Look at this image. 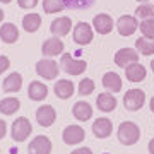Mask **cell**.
Wrapping results in <instances>:
<instances>
[{"label": "cell", "instance_id": "cell-1", "mask_svg": "<svg viewBox=\"0 0 154 154\" xmlns=\"http://www.w3.org/2000/svg\"><path fill=\"white\" fill-rule=\"evenodd\" d=\"M118 140H120L123 146H134V144L139 142V139H140V128L137 127V123H134V122H123L120 123L118 127Z\"/></svg>", "mask_w": 154, "mask_h": 154}, {"label": "cell", "instance_id": "cell-2", "mask_svg": "<svg viewBox=\"0 0 154 154\" xmlns=\"http://www.w3.org/2000/svg\"><path fill=\"white\" fill-rule=\"evenodd\" d=\"M86 69H88L86 60L74 58L70 53H62L60 70H63L65 74H69V75H81L82 72H86Z\"/></svg>", "mask_w": 154, "mask_h": 154}, {"label": "cell", "instance_id": "cell-3", "mask_svg": "<svg viewBox=\"0 0 154 154\" xmlns=\"http://www.w3.org/2000/svg\"><path fill=\"white\" fill-rule=\"evenodd\" d=\"M31 132H33V125H31V122H29L26 116H19V118L12 123L11 135L16 142H24V140L31 135Z\"/></svg>", "mask_w": 154, "mask_h": 154}, {"label": "cell", "instance_id": "cell-4", "mask_svg": "<svg viewBox=\"0 0 154 154\" xmlns=\"http://www.w3.org/2000/svg\"><path fill=\"white\" fill-rule=\"evenodd\" d=\"M58 63H57L53 58H41V60L36 62V74L39 77H43L46 81H53L58 77Z\"/></svg>", "mask_w": 154, "mask_h": 154}, {"label": "cell", "instance_id": "cell-5", "mask_svg": "<svg viewBox=\"0 0 154 154\" xmlns=\"http://www.w3.org/2000/svg\"><path fill=\"white\" fill-rule=\"evenodd\" d=\"M144 103H146V94L140 89H128L125 93V96H123V106L128 111L140 110L144 106Z\"/></svg>", "mask_w": 154, "mask_h": 154}, {"label": "cell", "instance_id": "cell-6", "mask_svg": "<svg viewBox=\"0 0 154 154\" xmlns=\"http://www.w3.org/2000/svg\"><path fill=\"white\" fill-rule=\"evenodd\" d=\"M139 29V22L135 16H122L116 21V31L120 36H132Z\"/></svg>", "mask_w": 154, "mask_h": 154}, {"label": "cell", "instance_id": "cell-7", "mask_svg": "<svg viewBox=\"0 0 154 154\" xmlns=\"http://www.w3.org/2000/svg\"><path fill=\"white\" fill-rule=\"evenodd\" d=\"M93 28L88 22H77L74 28V41L81 46H86L93 41Z\"/></svg>", "mask_w": 154, "mask_h": 154}, {"label": "cell", "instance_id": "cell-8", "mask_svg": "<svg viewBox=\"0 0 154 154\" xmlns=\"http://www.w3.org/2000/svg\"><path fill=\"white\" fill-rule=\"evenodd\" d=\"M41 53H43L46 58L62 55V53H63V41H62L58 36H53V38L45 39V43L41 45Z\"/></svg>", "mask_w": 154, "mask_h": 154}, {"label": "cell", "instance_id": "cell-9", "mask_svg": "<svg viewBox=\"0 0 154 154\" xmlns=\"http://www.w3.org/2000/svg\"><path fill=\"white\" fill-rule=\"evenodd\" d=\"M63 137V142L69 144V146H75V144H81L86 137V132L81 125H69L65 127V130L62 134Z\"/></svg>", "mask_w": 154, "mask_h": 154}, {"label": "cell", "instance_id": "cell-10", "mask_svg": "<svg viewBox=\"0 0 154 154\" xmlns=\"http://www.w3.org/2000/svg\"><path fill=\"white\" fill-rule=\"evenodd\" d=\"M57 118V111L51 105H43L36 110V122L41 127H51L55 123Z\"/></svg>", "mask_w": 154, "mask_h": 154}, {"label": "cell", "instance_id": "cell-11", "mask_svg": "<svg viewBox=\"0 0 154 154\" xmlns=\"http://www.w3.org/2000/svg\"><path fill=\"white\" fill-rule=\"evenodd\" d=\"M135 62H139V53L137 50L134 48H122L118 50L115 53V63L118 67H128L130 63H135Z\"/></svg>", "mask_w": 154, "mask_h": 154}, {"label": "cell", "instance_id": "cell-12", "mask_svg": "<svg viewBox=\"0 0 154 154\" xmlns=\"http://www.w3.org/2000/svg\"><path fill=\"white\" fill-rule=\"evenodd\" d=\"M29 154H50L51 152V140L45 135H38L34 137L28 146Z\"/></svg>", "mask_w": 154, "mask_h": 154}, {"label": "cell", "instance_id": "cell-13", "mask_svg": "<svg viewBox=\"0 0 154 154\" xmlns=\"http://www.w3.org/2000/svg\"><path fill=\"white\" fill-rule=\"evenodd\" d=\"M70 29H72V21H70V17H67V16H62L58 19H55V21L51 22V26H50L51 34L58 36V38L67 36V34L70 33Z\"/></svg>", "mask_w": 154, "mask_h": 154}, {"label": "cell", "instance_id": "cell-14", "mask_svg": "<svg viewBox=\"0 0 154 154\" xmlns=\"http://www.w3.org/2000/svg\"><path fill=\"white\" fill-rule=\"evenodd\" d=\"M0 39L7 45L16 43L17 39H19V29H17L16 24H12V22H4V24L0 26Z\"/></svg>", "mask_w": 154, "mask_h": 154}, {"label": "cell", "instance_id": "cell-15", "mask_svg": "<svg viewBox=\"0 0 154 154\" xmlns=\"http://www.w3.org/2000/svg\"><path fill=\"white\" fill-rule=\"evenodd\" d=\"M22 88V75L19 72H12L4 79L2 82V89L4 93H19Z\"/></svg>", "mask_w": 154, "mask_h": 154}, {"label": "cell", "instance_id": "cell-16", "mask_svg": "<svg viewBox=\"0 0 154 154\" xmlns=\"http://www.w3.org/2000/svg\"><path fill=\"white\" fill-rule=\"evenodd\" d=\"M93 28L98 31L99 34H108L113 29V19L108 14H98L93 19Z\"/></svg>", "mask_w": 154, "mask_h": 154}, {"label": "cell", "instance_id": "cell-17", "mask_svg": "<svg viewBox=\"0 0 154 154\" xmlns=\"http://www.w3.org/2000/svg\"><path fill=\"white\" fill-rule=\"evenodd\" d=\"M111 130H113V125H111V122L108 118H98V120H94V123H93L94 137L106 139V137H110Z\"/></svg>", "mask_w": 154, "mask_h": 154}, {"label": "cell", "instance_id": "cell-18", "mask_svg": "<svg viewBox=\"0 0 154 154\" xmlns=\"http://www.w3.org/2000/svg\"><path fill=\"white\" fill-rule=\"evenodd\" d=\"M72 115L79 122H88L93 116V108L86 101H77L75 105H74V108H72Z\"/></svg>", "mask_w": 154, "mask_h": 154}, {"label": "cell", "instance_id": "cell-19", "mask_svg": "<svg viewBox=\"0 0 154 154\" xmlns=\"http://www.w3.org/2000/svg\"><path fill=\"white\" fill-rule=\"evenodd\" d=\"M28 96H29V99H33V101H43V99L48 96V88H46V84L39 82V81H33L28 88Z\"/></svg>", "mask_w": 154, "mask_h": 154}, {"label": "cell", "instance_id": "cell-20", "mask_svg": "<svg viewBox=\"0 0 154 154\" xmlns=\"http://www.w3.org/2000/svg\"><path fill=\"white\" fill-rule=\"evenodd\" d=\"M125 75L127 81H130V82H140L146 79V69L139 62H135V63H130L128 67H125Z\"/></svg>", "mask_w": 154, "mask_h": 154}, {"label": "cell", "instance_id": "cell-21", "mask_svg": "<svg viewBox=\"0 0 154 154\" xmlns=\"http://www.w3.org/2000/svg\"><path fill=\"white\" fill-rule=\"evenodd\" d=\"M96 106H98V110L110 113V111H113L116 108V98L110 93H101L96 98Z\"/></svg>", "mask_w": 154, "mask_h": 154}, {"label": "cell", "instance_id": "cell-22", "mask_svg": "<svg viewBox=\"0 0 154 154\" xmlns=\"http://www.w3.org/2000/svg\"><path fill=\"white\" fill-rule=\"evenodd\" d=\"M53 91H55L57 98L60 99H69L74 94V84L70 81H67V79H58L53 86Z\"/></svg>", "mask_w": 154, "mask_h": 154}, {"label": "cell", "instance_id": "cell-23", "mask_svg": "<svg viewBox=\"0 0 154 154\" xmlns=\"http://www.w3.org/2000/svg\"><path fill=\"white\" fill-rule=\"evenodd\" d=\"M103 86L111 93H118L122 91V77L116 72H106L103 75Z\"/></svg>", "mask_w": 154, "mask_h": 154}, {"label": "cell", "instance_id": "cell-24", "mask_svg": "<svg viewBox=\"0 0 154 154\" xmlns=\"http://www.w3.org/2000/svg\"><path fill=\"white\" fill-rule=\"evenodd\" d=\"M19 108H21V101L17 98L9 96V98H4L0 101V113H4V115H7V116L14 115Z\"/></svg>", "mask_w": 154, "mask_h": 154}, {"label": "cell", "instance_id": "cell-25", "mask_svg": "<svg viewBox=\"0 0 154 154\" xmlns=\"http://www.w3.org/2000/svg\"><path fill=\"white\" fill-rule=\"evenodd\" d=\"M41 26V17L39 14H26L22 17V28L26 33H36Z\"/></svg>", "mask_w": 154, "mask_h": 154}, {"label": "cell", "instance_id": "cell-26", "mask_svg": "<svg viewBox=\"0 0 154 154\" xmlns=\"http://www.w3.org/2000/svg\"><path fill=\"white\" fill-rule=\"evenodd\" d=\"M135 50H137L140 55H154V39H149V38H139L135 41Z\"/></svg>", "mask_w": 154, "mask_h": 154}, {"label": "cell", "instance_id": "cell-27", "mask_svg": "<svg viewBox=\"0 0 154 154\" xmlns=\"http://www.w3.org/2000/svg\"><path fill=\"white\" fill-rule=\"evenodd\" d=\"M65 9L63 0H43V11L45 14H57Z\"/></svg>", "mask_w": 154, "mask_h": 154}, {"label": "cell", "instance_id": "cell-28", "mask_svg": "<svg viewBox=\"0 0 154 154\" xmlns=\"http://www.w3.org/2000/svg\"><path fill=\"white\" fill-rule=\"evenodd\" d=\"M135 14H137V17L140 19V21H144V19H154V5H151V4H140V5L135 9Z\"/></svg>", "mask_w": 154, "mask_h": 154}, {"label": "cell", "instance_id": "cell-29", "mask_svg": "<svg viewBox=\"0 0 154 154\" xmlns=\"http://www.w3.org/2000/svg\"><path fill=\"white\" fill-rule=\"evenodd\" d=\"M139 29H140L144 38L154 39V19H144V21H140Z\"/></svg>", "mask_w": 154, "mask_h": 154}, {"label": "cell", "instance_id": "cell-30", "mask_svg": "<svg viewBox=\"0 0 154 154\" xmlns=\"http://www.w3.org/2000/svg\"><path fill=\"white\" fill-rule=\"evenodd\" d=\"M94 91V82L91 81V79H82L81 82H79V94L81 96H89V94Z\"/></svg>", "mask_w": 154, "mask_h": 154}, {"label": "cell", "instance_id": "cell-31", "mask_svg": "<svg viewBox=\"0 0 154 154\" xmlns=\"http://www.w3.org/2000/svg\"><path fill=\"white\" fill-rule=\"evenodd\" d=\"M21 9H34L38 5V0H17Z\"/></svg>", "mask_w": 154, "mask_h": 154}, {"label": "cell", "instance_id": "cell-32", "mask_svg": "<svg viewBox=\"0 0 154 154\" xmlns=\"http://www.w3.org/2000/svg\"><path fill=\"white\" fill-rule=\"evenodd\" d=\"M9 67H11V60H9L5 55H0V75H2Z\"/></svg>", "mask_w": 154, "mask_h": 154}, {"label": "cell", "instance_id": "cell-33", "mask_svg": "<svg viewBox=\"0 0 154 154\" xmlns=\"http://www.w3.org/2000/svg\"><path fill=\"white\" fill-rule=\"evenodd\" d=\"M5 134H7V123L0 118V139L5 137Z\"/></svg>", "mask_w": 154, "mask_h": 154}, {"label": "cell", "instance_id": "cell-34", "mask_svg": "<svg viewBox=\"0 0 154 154\" xmlns=\"http://www.w3.org/2000/svg\"><path fill=\"white\" fill-rule=\"evenodd\" d=\"M70 154H93V151L89 147H79V149H75V151H72Z\"/></svg>", "mask_w": 154, "mask_h": 154}, {"label": "cell", "instance_id": "cell-35", "mask_svg": "<svg viewBox=\"0 0 154 154\" xmlns=\"http://www.w3.org/2000/svg\"><path fill=\"white\" fill-rule=\"evenodd\" d=\"M147 149H149V152H151V154H154V139H151V140H149Z\"/></svg>", "mask_w": 154, "mask_h": 154}, {"label": "cell", "instance_id": "cell-36", "mask_svg": "<svg viewBox=\"0 0 154 154\" xmlns=\"http://www.w3.org/2000/svg\"><path fill=\"white\" fill-rule=\"evenodd\" d=\"M149 106H151V111L154 113V96L151 98V103H149Z\"/></svg>", "mask_w": 154, "mask_h": 154}, {"label": "cell", "instance_id": "cell-37", "mask_svg": "<svg viewBox=\"0 0 154 154\" xmlns=\"http://www.w3.org/2000/svg\"><path fill=\"white\" fill-rule=\"evenodd\" d=\"M4 21V11H2V9H0V22Z\"/></svg>", "mask_w": 154, "mask_h": 154}, {"label": "cell", "instance_id": "cell-38", "mask_svg": "<svg viewBox=\"0 0 154 154\" xmlns=\"http://www.w3.org/2000/svg\"><path fill=\"white\" fill-rule=\"evenodd\" d=\"M0 2H2V4H11L12 0H0Z\"/></svg>", "mask_w": 154, "mask_h": 154}, {"label": "cell", "instance_id": "cell-39", "mask_svg": "<svg viewBox=\"0 0 154 154\" xmlns=\"http://www.w3.org/2000/svg\"><path fill=\"white\" fill-rule=\"evenodd\" d=\"M151 69H152V72H154V58L151 60Z\"/></svg>", "mask_w": 154, "mask_h": 154}, {"label": "cell", "instance_id": "cell-40", "mask_svg": "<svg viewBox=\"0 0 154 154\" xmlns=\"http://www.w3.org/2000/svg\"><path fill=\"white\" fill-rule=\"evenodd\" d=\"M139 2H142V4H146V2H147V0H139Z\"/></svg>", "mask_w": 154, "mask_h": 154}]
</instances>
